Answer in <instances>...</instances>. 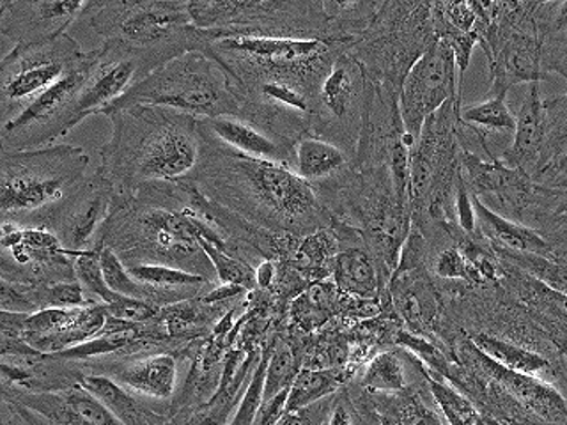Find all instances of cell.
<instances>
[{"label": "cell", "instance_id": "36", "mask_svg": "<svg viewBox=\"0 0 567 425\" xmlns=\"http://www.w3.org/2000/svg\"><path fill=\"white\" fill-rule=\"evenodd\" d=\"M348 374L342 369H303L298 372L289 390L288 413L303 412L307 407L332 397L344 388Z\"/></svg>", "mask_w": 567, "mask_h": 425}, {"label": "cell", "instance_id": "46", "mask_svg": "<svg viewBox=\"0 0 567 425\" xmlns=\"http://www.w3.org/2000/svg\"><path fill=\"white\" fill-rule=\"evenodd\" d=\"M268 359H270V351L262 353L261 360L257 363V367L254 369L252 377L248 381L247 390H245L244 397L239 401L238 410H236L229 425L257 424V416H259L262 406V394H265Z\"/></svg>", "mask_w": 567, "mask_h": 425}, {"label": "cell", "instance_id": "26", "mask_svg": "<svg viewBox=\"0 0 567 425\" xmlns=\"http://www.w3.org/2000/svg\"><path fill=\"white\" fill-rule=\"evenodd\" d=\"M546 128L545 97L540 84H532L516 115L513 142L502 151V162L536 177L545 167Z\"/></svg>", "mask_w": 567, "mask_h": 425}, {"label": "cell", "instance_id": "20", "mask_svg": "<svg viewBox=\"0 0 567 425\" xmlns=\"http://www.w3.org/2000/svg\"><path fill=\"white\" fill-rule=\"evenodd\" d=\"M2 401L31 425H121L82 385L53 392L2 388Z\"/></svg>", "mask_w": 567, "mask_h": 425}, {"label": "cell", "instance_id": "9", "mask_svg": "<svg viewBox=\"0 0 567 425\" xmlns=\"http://www.w3.org/2000/svg\"><path fill=\"white\" fill-rule=\"evenodd\" d=\"M130 105L165 106L199 121L239 115V103L230 93L226 71L206 52L185 53L167 62L138 80L105 111Z\"/></svg>", "mask_w": 567, "mask_h": 425}, {"label": "cell", "instance_id": "40", "mask_svg": "<svg viewBox=\"0 0 567 425\" xmlns=\"http://www.w3.org/2000/svg\"><path fill=\"white\" fill-rule=\"evenodd\" d=\"M461 120L492 137L493 133L514 135L516 115L511 112L504 96H487L477 105L461 106Z\"/></svg>", "mask_w": 567, "mask_h": 425}, {"label": "cell", "instance_id": "6", "mask_svg": "<svg viewBox=\"0 0 567 425\" xmlns=\"http://www.w3.org/2000/svg\"><path fill=\"white\" fill-rule=\"evenodd\" d=\"M91 156L84 147H40L2 151L0 212L2 221L44 227L64 200L85 182Z\"/></svg>", "mask_w": 567, "mask_h": 425}, {"label": "cell", "instance_id": "1", "mask_svg": "<svg viewBox=\"0 0 567 425\" xmlns=\"http://www.w3.org/2000/svg\"><path fill=\"white\" fill-rule=\"evenodd\" d=\"M203 133L199 165L186 179L204 197L274 235L300 239L333 226L332 212L292 168L239 155Z\"/></svg>", "mask_w": 567, "mask_h": 425}, {"label": "cell", "instance_id": "49", "mask_svg": "<svg viewBox=\"0 0 567 425\" xmlns=\"http://www.w3.org/2000/svg\"><path fill=\"white\" fill-rule=\"evenodd\" d=\"M534 182L539 185L549 186V188H567V151L563 155L546 165L536 177Z\"/></svg>", "mask_w": 567, "mask_h": 425}, {"label": "cell", "instance_id": "50", "mask_svg": "<svg viewBox=\"0 0 567 425\" xmlns=\"http://www.w3.org/2000/svg\"><path fill=\"white\" fill-rule=\"evenodd\" d=\"M275 274H277V268H275L274 261H262L261 265L256 268V282L257 288L268 289L274 283Z\"/></svg>", "mask_w": 567, "mask_h": 425}, {"label": "cell", "instance_id": "14", "mask_svg": "<svg viewBox=\"0 0 567 425\" xmlns=\"http://www.w3.org/2000/svg\"><path fill=\"white\" fill-rule=\"evenodd\" d=\"M371 80L350 52L337 59L319 87L312 112L310 135L332 142L353 158L359 149L368 112Z\"/></svg>", "mask_w": 567, "mask_h": 425}, {"label": "cell", "instance_id": "19", "mask_svg": "<svg viewBox=\"0 0 567 425\" xmlns=\"http://www.w3.org/2000/svg\"><path fill=\"white\" fill-rule=\"evenodd\" d=\"M461 173L470 195L501 217L522 224L536 199L539 183L534 177L511 168L501 156L481 155L463 147Z\"/></svg>", "mask_w": 567, "mask_h": 425}, {"label": "cell", "instance_id": "31", "mask_svg": "<svg viewBox=\"0 0 567 425\" xmlns=\"http://www.w3.org/2000/svg\"><path fill=\"white\" fill-rule=\"evenodd\" d=\"M424 374L425 365L415 354L392 345L365 363L357 386L368 394H401L422 380Z\"/></svg>", "mask_w": 567, "mask_h": 425}, {"label": "cell", "instance_id": "30", "mask_svg": "<svg viewBox=\"0 0 567 425\" xmlns=\"http://www.w3.org/2000/svg\"><path fill=\"white\" fill-rule=\"evenodd\" d=\"M292 170L318 191L350 176L354 170V162L332 142L306 135L295 146Z\"/></svg>", "mask_w": 567, "mask_h": 425}, {"label": "cell", "instance_id": "23", "mask_svg": "<svg viewBox=\"0 0 567 425\" xmlns=\"http://www.w3.org/2000/svg\"><path fill=\"white\" fill-rule=\"evenodd\" d=\"M97 374H105L133 395L156 407L159 413H164L162 407L176 394L179 369L176 356L158 353L114 363L109 371Z\"/></svg>", "mask_w": 567, "mask_h": 425}, {"label": "cell", "instance_id": "47", "mask_svg": "<svg viewBox=\"0 0 567 425\" xmlns=\"http://www.w3.org/2000/svg\"><path fill=\"white\" fill-rule=\"evenodd\" d=\"M106 314L112 315L114 321L124 324L144 323L155 315V307L150 305L146 301L121 297L114 305H106Z\"/></svg>", "mask_w": 567, "mask_h": 425}, {"label": "cell", "instance_id": "42", "mask_svg": "<svg viewBox=\"0 0 567 425\" xmlns=\"http://www.w3.org/2000/svg\"><path fill=\"white\" fill-rule=\"evenodd\" d=\"M96 247H100V262H102L106 286L120 297L146 301L151 305L150 292L141 282L133 279L126 265L121 261V257L112 248L103 245H96Z\"/></svg>", "mask_w": 567, "mask_h": 425}, {"label": "cell", "instance_id": "3", "mask_svg": "<svg viewBox=\"0 0 567 425\" xmlns=\"http://www.w3.org/2000/svg\"><path fill=\"white\" fill-rule=\"evenodd\" d=\"M85 14L102 44L138 62L141 80L185 53L208 52L220 40L195 27L186 0H94Z\"/></svg>", "mask_w": 567, "mask_h": 425}, {"label": "cell", "instance_id": "29", "mask_svg": "<svg viewBox=\"0 0 567 425\" xmlns=\"http://www.w3.org/2000/svg\"><path fill=\"white\" fill-rule=\"evenodd\" d=\"M360 392L386 425H449L431 395L427 369L422 380L401 394H368L363 390Z\"/></svg>", "mask_w": 567, "mask_h": 425}, {"label": "cell", "instance_id": "27", "mask_svg": "<svg viewBox=\"0 0 567 425\" xmlns=\"http://www.w3.org/2000/svg\"><path fill=\"white\" fill-rule=\"evenodd\" d=\"M200 123L215 141L220 142L221 146L229 147L239 155L292 168L295 144L275 137L244 117L224 115V117L200 121Z\"/></svg>", "mask_w": 567, "mask_h": 425}, {"label": "cell", "instance_id": "39", "mask_svg": "<svg viewBox=\"0 0 567 425\" xmlns=\"http://www.w3.org/2000/svg\"><path fill=\"white\" fill-rule=\"evenodd\" d=\"M427 383L434 403L449 425H478L481 412L472 403V398L466 397L461 390L443 377H431L427 374Z\"/></svg>", "mask_w": 567, "mask_h": 425}, {"label": "cell", "instance_id": "33", "mask_svg": "<svg viewBox=\"0 0 567 425\" xmlns=\"http://www.w3.org/2000/svg\"><path fill=\"white\" fill-rule=\"evenodd\" d=\"M522 224L539 232L551 252L567 261V188L539 185Z\"/></svg>", "mask_w": 567, "mask_h": 425}, {"label": "cell", "instance_id": "51", "mask_svg": "<svg viewBox=\"0 0 567 425\" xmlns=\"http://www.w3.org/2000/svg\"><path fill=\"white\" fill-rule=\"evenodd\" d=\"M2 425H31L14 410L11 404L2 401Z\"/></svg>", "mask_w": 567, "mask_h": 425}, {"label": "cell", "instance_id": "13", "mask_svg": "<svg viewBox=\"0 0 567 425\" xmlns=\"http://www.w3.org/2000/svg\"><path fill=\"white\" fill-rule=\"evenodd\" d=\"M84 55L70 34L38 44L13 46L0 61V117L8 124L61 82Z\"/></svg>", "mask_w": 567, "mask_h": 425}, {"label": "cell", "instance_id": "45", "mask_svg": "<svg viewBox=\"0 0 567 425\" xmlns=\"http://www.w3.org/2000/svg\"><path fill=\"white\" fill-rule=\"evenodd\" d=\"M545 167L567 151V93L545 100ZM543 167V168H545Z\"/></svg>", "mask_w": 567, "mask_h": 425}, {"label": "cell", "instance_id": "35", "mask_svg": "<svg viewBox=\"0 0 567 425\" xmlns=\"http://www.w3.org/2000/svg\"><path fill=\"white\" fill-rule=\"evenodd\" d=\"M536 23L543 73H557L567 80V0L539 2Z\"/></svg>", "mask_w": 567, "mask_h": 425}, {"label": "cell", "instance_id": "15", "mask_svg": "<svg viewBox=\"0 0 567 425\" xmlns=\"http://www.w3.org/2000/svg\"><path fill=\"white\" fill-rule=\"evenodd\" d=\"M100 61V46L84 52L61 82L38 97L22 114L2 124V151L40 149L75 128L80 94Z\"/></svg>", "mask_w": 567, "mask_h": 425}, {"label": "cell", "instance_id": "21", "mask_svg": "<svg viewBox=\"0 0 567 425\" xmlns=\"http://www.w3.org/2000/svg\"><path fill=\"white\" fill-rule=\"evenodd\" d=\"M87 8L71 0H0V35L13 46L58 40Z\"/></svg>", "mask_w": 567, "mask_h": 425}, {"label": "cell", "instance_id": "34", "mask_svg": "<svg viewBox=\"0 0 567 425\" xmlns=\"http://www.w3.org/2000/svg\"><path fill=\"white\" fill-rule=\"evenodd\" d=\"M472 203H474L478 230L493 245V248H502V250H511V252L537 253V256L554 253L545 238L536 230L496 215L475 197H472Z\"/></svg>", "mask_w": 567, "mask_h": 425}, {"label": "cell", "instance_id": "41", "mask_svg": "<svg viewBox=\"0 0 567 425\" xmlns=\"http://www.w3.org/2000/svg\"><path fill=\"white\" fill-rule=\"evenodd\" d=\"M71 257L75 262L76 280L87 292L89 298L96 301V303H103V305H114L121 297L106 286L102 262H100V247L91 248L85 252L73 253Z\"/></svg>", "mask_w": 567, "mask_h": 425}, {"label": "cell", "instance_id": "5", "mask_svg": "<svg viewBox=\"0 0 567 425\" xmlns=\"http://www.w3.org/2000/svg\"><path fill=\"white\" fill-rule=\"evenodd\" d=\"M350 49L337 41L233 35L215 41L206 53L226 71L233 94L259 84H289L316 97L337 59Z\"/></svg>", "mask_w": 567, "mask_h": 425}, {"label": "cell", "instance_id": "11", "mask_svg": "<svg viewBox=\"0 0 567 425\" xmlns=\"http://www.w3.org/2000/svg\"><path fill=\"white\" fill-rule=\"evenodd\" d=\"M539 2H483L478 46L487 59V96L507 97L518 84H540L548 76L540 68L536 9Z\"/></svg>", "mask_w": 567, "mask_h": 425}, {"label": "cell", "instance_id": "44", "mask_svg": "<svg viewBox=\"0 0 567 425\" xmlns=\"http://www.w3.org/2000/svg\"><path fill=\"white\" fill-rule=\"evenodd\" d=\"M297 360L292 353L291 345L286 342H277L270 350L268 359V369H266L265 394H262V404L292 385L297 377Z\"/></svg>", "mask_w": 567, "mask_h": 425}, {"label": "cell", "instance_id": "8", "mask_svg": "<svg viewBox=\"0 0 567 425\" xmlns=\"http://www.w3.org/2000/svg\"><path fill=\"white\" fill-rule=\"evenodd\" d=\"M436 41L433 2L386 0L350 53L372 84L401 96L408 73Z\"/></svg>", "mask_w": 567, "mask_h": 425}, {"label": "cell", "instance_id": "17", "mask_svg": "<svg viewBox=\"0 0 567 425\" xmlns=\"http://www.w3.org/2000/svg\"><path fill=\"white\" fill-rule=\"evenodd\" d=\"M457 71L460 68L451 46L436 41L408 73L399 96V108L408 137L413 142L434 112L461 96Z\"/></svg>", "mask_w": 567, "mask_h": 425}, {"label": "cell", "instance_id": "48", "mask_svg": "<svg viewBox=\"0 0 567 425\" xmlns=\"http://www.w3.org/2000/svg\"><path fill=\"white\" fill-rule=\"evenodd\" d=\"M321 425H362L359 410L354 406L348 388H342L333 395L332 406L328 410Z\"/></svg>", "mask_w": 567, "mask_h": 425}, {"label": "cell", "instance_id": "24", "mask_svg": "<svg viewBox=\"0 0 567 425\" xmlns=\"http://www.w3.org/2000/svg\"><path fill=\"white\" fill-rule=\"evenodd\" d=\"M141 68L135 59L102 44L100 61L80 94L76 123H82L89 115L102 114L112 103L128 93V89L137 84Z\"/></svg>", "mask_w": 567, "mask_h": 425}, {"label": "cell", "instance_id": "16", "mask_svg": "<svg viewBox=\"0 0 567 425\" xmlns=\"http://www.w3.org/2000/svg\"><path fill=\"white\" fill-rule=\"evenodd\" d=\"M2 266L4 282L22 286H52L79 282L73 257L64 250L58 236L44 227H22L2 221Z\"/></svg>", "mask_w": 567, "mask_h": 425}, {"label": "cell", "instance_id": "2", "mask_svg": "<svg viewBox=\"0 0 567 425\" xmlns=\"http://www.w3.org/2000/svg\"><path fill=\"white\" fill-rule=\"evenodd\" d=\"M112 137L100 149L97 170L114 185L121 199L141 188L190 177L203 155V124L192 115L155 105L105 111Z\"/></svg>", "mask_w": 567, "mask_h": 425}, {"label": "cell", "instance_id": "12", "mask_svg": "<svg viewBox=\"0 0 567 425\" xmlns=\"http://www.w3.org/2000/svg\"><path fill=\"white\" fill-rule=\"evenodd\" d=\"M385 297L408 332L424 336L449 356L452 333L447 301L427 268V243L412 226Z\"/></svg>", "mask_w": 567, "mask_h": 425}, {"label": "cell", "instance_id": "32", "mask_svg": "<svg viewBox=\"0 0 567 425\" xmlns=\"http://www.w3.org/2000/svg\"><path fill=\"white\" fill-rule=\"evenodd\" d=\"M80 385L103 404L121 425H171V418L105 374H84Z\"/></svg>", "mask_w": 567, "mask_h": 425}, {"label": "cell", "instance_id": "37", "mask_svg": "<svg viewBox=\"0 0 567 425\" xmlns=\"http://www.w3.org/2000/svg\"><path fill=\"white\" fill-rule=\"evenodd\" d=\"M332 35L330 40L353 46L363 32L368 31L380 9V0H357V2H337L323 0Z\"/></svg>", "mask_w": 567, "mask_h": 425}, {"label": "cell", "instance_id": "28", "mask_svg": "<svg viewBox=\"0 0 567 425\" xmlns=\"http://www.w3.org/2000/svg\"><path fill=\"white\" fill-rule=\"evenodd\" d=\"M481 17H483V2L481 0L433 2L434 27H436L439 41H443V43L451 46L452 52L456 55L461 75L468 68L475 44H478Z\"/></svg>", "mask_w": 567, "mask_h": 425}, {"label": "cell", "instance_id": "22", "mask_svg": "<svg viewBox=\"0 0 567 425\" xmlns=\"http://www.w3.org/2000/svg\"><path fill=\"white\" fill-rule=\"evenodd\" d=\"M332 229L341 243V250L333 262L332 277L336 288L346 297L381 300L383 288L380 270L362 232L337 220L333 221Z\"/></svg>", "mask_w": 567, "mask_h": 425}, {"label": "cell", "instance_id": "25", "mask_svg": "<svg viewBox=\"0 0 567 425\" xmlns=\"http://www.w3.org/2000/svg\"><path fill=\"white\" fill-rule=\"evenodd\" d=\"M502 265L504 271L498 282L501 288L527 309L528 314L536 319L560 350V345L567 341V297L549 289L516 266L504 261Z\"/></svg>", "mask_w": 567, "mask_h": 425}, {"label": "cell", "instance_id": "43", "mask_svg": "<svg viewBox=\"0 0 567 425\" xmlns=\"http://www.w3.org/2000/svg\"><path fill=\"white\" fill-rule=\"evenodd\" d=\"M199 243L206 256L209 257L213 268H215L218 282L224 283V286H239V288L247 289V291H254L257 288L256 268L254 266L241 261L238 257L220 252L217 247H213L203 238H199Z\"/></svg>", "mask_w": 567, "mask_h": 425}, {"label": "cell", "instance_id": "10", "mask_svg": "<svg viewBox=\"0 0 567 425\" xmlns=\"http://www.w3.org/2000/svg\"><path fill=\"white\" fill-rule=\"evenodd\" d=\"M195 27L224 38L330 40L332 27L323 0H192Z\"/></svg>", "mask_w": 567, "mask_h": 425}, {"label": "cell", "instance_id": "38", "mask_svg": "<svg viewBox=\"0 0 567 425\" xmlns=\"http://www.w3.org/2000/svg\"><path fill=\"white\" fill-rule=\"evenodd\" d=\"M495 252L502 261L516 266L519 270L548 286L549 289L567 297V261L563 257L555 256V253L537 256V253L511 252V250H502V248H495Z\"/></svg>", "mask_w": 567, "mask_h": 425}, {"label": "cell", "instance_id": "18", "mask_svg": "<svg viewBox=\"0 0 567 425\" xmlns=\"http://www.w3.org/2000/svg\"><path fill=\"white\" fill-rule=\"evenodd\" d=\"M123 203L114 185L100 170L85 182L59 206L50 217L47 229L58 236L62 247L70 253L85 252L96 247L97 239L111 220L115 209Z\"/></svg>", "mask_w": 567, "mask_h": 425}, {"label": "cell", "instance_id": "7", "mask_svg": "<svg viewBox=\"0 0 567 425\" xmlns=\"http://www.w3.org/2000/svg\"><path fill=\"white\" fill-rule=\"evenodd\" d=\"M461 96L445 103L422 126L410 158L408 199L412 226L457 224L456 197L463 183Z\"/></svg>", "mask_w": 567, "mask_h": 425}, {"label": "cell", "instance_id": "4", "mask_svg": "<svg viewBox=\"0 0 567 425\" xmlns=\"http://www.w3.org/2000/svg\"><path fill=\"white\" fill-rule=\"evenodd\" d=\"M445 380L502 425H567V395L548 381L519 374L489 359L470 336L452 341Z\"/></svg>", "mask_w": 567, "mask_h": 425}]
</instances>
